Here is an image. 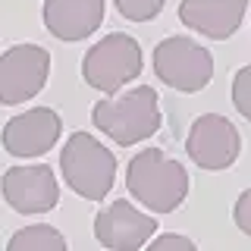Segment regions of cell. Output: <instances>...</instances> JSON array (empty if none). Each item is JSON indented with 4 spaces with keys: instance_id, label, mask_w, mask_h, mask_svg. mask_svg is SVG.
<instances>
[{
    "instance_id": "1",
    "label": "cell",
    "mask_w": 251,
    "mask_h": 251,
    "mask_svg": "<svg viewBox=\"0 0 251 251\" xmlns=\"http://www.w3.org/2000/svg\"><path fill=\"white\" fill-rule=\"evenodd\" d=\"M126 188L151 214H173L188 195V173L167 151L145 148L126 167Z\"/></svg>"
},
{
    "instance_id": "2",
    "label": "cell",
    "mask_w": 251,
    "mask_h": 251,
    "mask_svg": "<svg viewBox=\"0 0 251 251\" xmlns=\"http://www.w3.org/2000/svg\"><path fill=\"white\" fill-rule=\"evenodd\" d=\"M91 123L120 148H132L160 129V98L151 85H135L126 94L98 100L91 107Z\"/></svg>"
},
{
    "instance_id": "3",
    "label": "cell",
    "mask_w": 251,
    "mask_h": 251,
    "mask_svg": "<svg viewBox=\"0 0 251 251\" xmlns=\"http://www.w3.org/2000/svg\"><path fill=\"white\" fill-rule=\"evenodd\" d=\"M60 173L85 201H104L116 182V154L91 132H73L60 151Z\"/></svg>"
},
{
    "instance_id": "4",
    "label": "cell",
    "mask_w": 251,
    "mask_h": 251,
    "mask_svg": "<svg viewBox=\"0 0 251 251\" xmlns=\"http://www.w3.org/2000/svg\"><path fill=\"white\" fill-rule=\"evenodd\" d=\"M145 57H141V44L126 31H110L82 60V78L100 94H116L120 88L141 75Z\"/></svg>"
},
{
    "instance_id": "5",
    "label": "cell",
    "mask_w": 251,
    "mask_h": 251,
    "mask_svg": "<svg viewBox=\"0 0 251 251\" xmlns=\"http://www.w3.org/2000/svg\"><path fill=\"white\" fill-rule=\"evenodd\" d=\"M154 75L167 88L195 94L207 88L214 78V57L210 50L185 35H170L154 47Z\"/></svg>"
},
{
    "instance_id": "6",
    "label": "cell",
    "mask_w": 251,
    "mask_h": 251,
    "mask_svg": "<svg viewBox=\"0 0 251 251\" xmlns=\"http://www.w3.org/2000/svg\"><path fill=\"white\" fill-rule=\"evenodd\" d=\"M50 75V53L41 44H13L0 53V104L16 107L41 94Z\"/></svg>"
},
{
    "instance_id": "7",
    "label": "cell",
    "mask_w": 251,
    "mask_h": 251,
    "mask_svg": "<svg viewBox=\"0 0 251 251\" xmlns=\"http://www.w3.org/2000/svg\"><path fill=\"white\" fill-rule=\"evenodd\" d=\"M185 154L201 170H229L242 154V135L223 113H201L185 135Z\"/></svg>"
},
{
    "instance_id": "8",
    "label": "cell",
    "mask_w": 251,
    "mask_h": 251,
    "mask_svg": "<svg viewBox=\"0 0 251 251\" xmlns=\"http://www.w3.org/2000/svg\"><path fill=\"white\" fill-rule=\"evenodd\" d=\"M0 192L3 201L16 214H47L60 204V182L47 163H25V167H10L0 176Z\"/></svg>"
},
{
    "instance_id": "9",
    "label": "cell",
    "mask_w": 251,
    "mask_h": 251,
    "mask_svg": "<svg viewBox=\"0 0 251 251\" xmlns=\"http://www.w3.org/2000/svg\"><path fill=\"white\" fill-rule=\"evenodd\" d=\"M157 232V220L132 201H110L94 217V239L107 251H141Z\"/></svg>"
},
{
    "instance_id": "10",
    "label": "cell",
    "mask_w": 251,
    "mask_h": 251,
    "mask_svg": "<svg viewBox=\"0 0 251 251\" xmlns=\"http://www.w3.org/2000/svg\"><path fill=\"white\" fill-rule=\"evenodd\" d=\"M60 132H63V120L57 110L31 107L3 126L0 141H3V151L13 157H41L57 145Z\"/></svg>"
},
{
    "instance_id": "11",
    "label": "cell",
    "mask_w": 251,
    "mask_h": 251,
    "mask_svg": "<svg viewBox=\"0 0 251 251\" xmlns=\"http://www.w3.org/2000/svg\"><path fill=\"white\" fill-rule=\"evenodd\" d=\"M107 13L104 0H44L41 19L44 28L50 31L57 41H85L100 28Z\"/></svg>"
},
{
    "instance_id": "12",
    "label": "cell",
    "mask_w": 251,
    "mask_h": 251,
    "mask_svg": "<svg viewBox=\"0 0 251 251\" xmlns=\"http://www.w3.org/2000/svg\"><path fill=\"white\" fill-rule=\"evenodd\" d=\"M245 10L248 0H182L179 19H182V25L210 41H226L239 31Z\"/></svg>"
},
{
    "instance_id": "13",
    "label": "cell",
    "mask_w": 251,
    "mask_h": 251,
    "mask_svg": "<svg viewBox=\"0 0 251 251\" xmlns=\"http://www.w3.org/2000/svg\"><path fill=\"white\" fill-rule=\"evenodd\" d=\"M6 251H69L66 239L57 226L50 223H35L22 226L6 239Z\"/></svg>"
},
{
    "instance_id": "14",
    "label": "cell",
    "mask_w": 251,
    "mask_h": 251,
    "mask_svg": "<svg viewBox=\"0 0 251 251\" xmlns=\"http://www.w3.org/2000/svg\"><path fill=\"white\" fill-rule=\"evenodd\" d=\"M116 13L129 22H151L154 16H160L167 0H113Z\"/></svg>"
},
{
    "instance_id": "15",
    "label": "cell",
    "mask_w": 251,
    "mask_h": 251,
    "mask_svg": "<svg viewBox=\"0 0 251 251\" xmlns=\"http://www.w3.org/2000/svg\"><path fill=\"white\" fill-rule=\"evenodd\" d=\"M232 104L245 120H251V66H242L232 78Z\"/></svg>"
},
{
    "instance_id": "16",
    "label": "cell",
    "mask_w": 251,
    "mask_h": 251,
    "mask_svg": "<svg viewBox=\"0 0 251 251\" xmlns=\"http://www.w3.org/2000/svg\"><path fill=\"white\" fill-rule=\"evenodd\" d=\"M145 251H198V245H195L188 235L163 232V235H157V239H151V245H148Z\"/></svg>"
},
{
    "instance_id": "17",
    "label": "cell",
    "mask_w": 251,
    "mask_h": 251,
    "mask_svg": "<svg viewBox=\"0 0 251 251\" xmlns=\"http://www.w3.org/2000/svg\"><path fill=\"white\" fill-rule=\"evenodd\" d=\"M232 220L245 235H251V188H245V192L239 195V201H235V207H232Z\"/></svg>"
}]
</instances>
